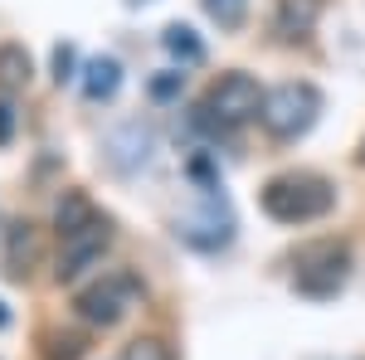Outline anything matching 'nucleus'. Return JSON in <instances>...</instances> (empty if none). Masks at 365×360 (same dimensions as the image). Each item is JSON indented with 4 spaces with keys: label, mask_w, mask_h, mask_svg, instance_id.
Segmentation results:
<instances>
[{
    "label": "nucleus",
    "mask_w": 365,
    "mask_h": 360,
    "mask_svg": "<svg viewBox=\"0 0 365 360\" xmlns=\"http://www.w3.org/2000/svg\"><path fill=\"white\" fill-rule=\"evenodd\" d=\"M331 205H336L331 180H322V175H312V170H282V175H273V180L263 185V210L278 224L322 220Z\"/></svg>",
    "instance_id": "nucleus-1"
},
{
    "label": "nucleus",
    "mask_w": 365,
    "mask_h": 360,
    "mask_svg": "<svg viewBox=\"0 0 365 360\" xmlns=\"http://www.w3.org/2000/svg\"><path fill=\"white\" fill-rule=\"evenodd\" d=\"M351 277V244L346 239H312L292 253V287L302 297H336Z\"/></svg>",
    "instance_id": "nucleus-2"
},
{
    "label": "nucleus",
    "mask_w": 365,
    "mask_h": 360,
    "mask_svg": "<svg viewBox=\"0 0 365 360\" xmlns=\"http://www.w3.org/2000/svg\"><path fill=\"white\" fill-rule=\"evenodd\" d=\"M258 108H263V93L249 73H225V78H215V88L195 108V127L200 132H234L249 117H258Z\"/></svg>",
    "instance_id": "nucleus-3"
},
{
    "label": "nucleus",
    "mask_w": 365,
    "mask_h": 360,
    "mask_svg": "<svg viewBox=\"0 0 365 360\" xmlns=\"http://www.w3.org/2000/svg\"><path fill=\"white\" fill-rule=\"evenodd\" d=\"M317 112H322V93H317L312 83H297V78H287V83H278L273 93H263L258 122L268 127V137L292 141V137H302L312 122H317Z\"/></svg>",
    "instance_id": "nucleus-4"
},
{
    "label": "nucleus",
    "mask_w": 365,
    "mask_h": 360,
    "mask_svg": "<svg viewBox=\"0 0 365 360\" xmlns=\"http://www.w3.org/2000/svg\"><path fill=\"white\" fill-rule=\"evenodd\" d=\"M175 239L190 244V249H200V253H215L234 239V210H229V200L220 195V185L200 190V205L190 215L175 220Z\"/></svg>",
    "instance_id": "nucleus-5"
},
{
    "label": "nucleus",
    "mask_w": 365,
    "mask_h": 360,
    "mask_svg": "<svg viewBox=\"0 0 365 360\" xmlns=\"http://www.w3.org/2000/svg\"><path fill=\"white\" fill-rule=\"evenodd\" d=\"M141 302V282L132 273H103L93 287L78 292V317L93 326H117Z\"/></svg>",
    "instance_id": "nucleus-6"
},
{
    "label": "nucleus",
    "mask_w": 365,
    "mask_h": 360,
    "mask_svg": "<svg viewBox=\"0 0 365 360\" xmlns=\"http://www.w3.org/2000/svg\"><path fill=\"white\" fill-rule=\"evenodd\" d=\"M113 244V220L108 215H98L93 224H83V229H73V234H63V249H58V282H73L78 273H88L98 258H103V249Z\"/></svg>",
    "instance_id": "nucleus-7"
},
{
    "label": "nucleus",
    "mask_w": 365,
    "mask_h": 360,
    "mask_svg": "<svg viewBox=\"0 0 365 360\" xmlns=\"http://www.w3.org/2000/svg\"><path fill=\"white\" fill-rule=\"evenodd\" d=\"M151 151H156V137H151L146 122H122L103 141V156H108V166L117 175H137L141 166H151Z\"/></svg>",
    "instance_id": "nucleus-8"
},
{
    "label": "nucleus",
    "mask_w": 365,
    "mask_h": 360,
    "mask_svg": "<svg viewBox=\"0 0 365 360\" xmlns=\"http://www.w3.org/2000/svg\"><path fill=\"white\" fill-rule=\"evenodd\" d=\"M117 88H122V63L113 54H98L83 63V98L88 103H108V98H117Z\"/></svg>",
    "instance_id": "nucleus-9"
},
{
    "label": "nucleus",
    "mask_w": 365,
    "mask_h": 360,
    "mask_svg": "<svg viewBox=\"0 0 365 360\" xmlns=\"http://www.w3.org/2000/svg\"><path fill=\"white\" fill-rule=\"evenodd\" d=\"M34 258H39V229L34 224H10L5 229V273L25 277Z\"/></svg>",
    "instance_id": "nucleus-10"
},
{
    "label": "nucleus",
    "mask_w": 365,
    "mask_h": 360,
    "mask_svg": "<svg viewBox=\"0 0 365 360\" xmlns=\"http://www.w3.org/2000/svg\"><path fill=\"white\" fill-rule=\"evenodd\" d=\"M312 25H317V5H312V0H278L273 29H278L282 39H307Z\"/></svg>",
    "instance_id": "nucleus-11"
},
{
    "label": "nucleus",
    "mask_w": 365,
    "mask_h": 360,
    "mask_svg": "<svg viewBox=\"0 0 365 360\" xmlns=\"http://www.w3.org/2000/svg\"><path fill=\"white\" fill-rule=\"evenodd\" d=\"M93 220H98V205H93L83 190H68L63 200H58V210H54L58 239H63V234H73V229H83V224H93Z\"/></svg>",
    "instance_id": "nucleus-12"
},
{
    "label": "nucleus",
    "mask_w": 365,
    "mask_h": 360,
    "mask_svg": "<svg viewBox=\"0 0 365 360\" xmlns=\"http://www.w3.org/2000/svg\"><path fill=\"white\" fill-rule=\"evenodd\" d=\"M161 44H166V54L175 58V63H185V68L205 63V44H200V34H195L190 25H166Z\"/></svg>",
    "instance_id": "nucleus-13"
},
{
    "label": "nucleus",
    "mask_w": 365,
    "mask_h": 360,
    "mask_svg": "<svg viewBox=\"0 0 365 360\" xmlns=\"http://www.w3.org/2000/svg\"><path fill=\"white\" fill-rule=\"evenodd\" d=\"M29 83V54L25 44H0V93Z\"/></svg>",
    "instance_id": "nucleus-14"
},
{
    "label": "nucleus",
    "mask_w": 365,
    "mask_h": 360,
    "mask_svg": "<svg viewBox=\"0 0 365 360\" xmlns=\"http://www.w3.org/2000/svg\"><path fill=\"white\" fill-rule=\"evenodd\" d=\"M205 10H210L215 25L239 29V25H244V15H249V0H205Z\"/></svg>",
    "instance_id": "nucleus-15"
},
{
    "label": "nucleus",
    "mask_w": 365,
    "mask_h": 360,
    "mask_svg": "<svg viewBox=\"0 0 365 360\" xmlns=\"http://www.w3.org/2000/svg\"><path fill=\"white\" fill-rule=\"evenodd\" d=\"M122 360H175V356H170L166 341H156V336H137V341L122 351Z\"/></svg>",
    "instance_id": "nucleus-16"
},
{
    "label": "nucleus",
    "mask_w": 365,
    "mask_h": 360,
    "mask_svg": "<svg viewBox=\"0 0 365 360\" xmlns=\"http://www.w3.org/2000/svg\"><path fill=\"white\" fill-rule=\"evenodd\" d=\"M83 356V336H44V360H78Z\"/></svg>",
    "instance_id": "nucleus-17"
},
{
    "label": "nucleus",
    "mask_w": 365,
    "mask_h": 360,
    "mask_svg": "<svg viewBox=\"0 0 365 360\" xmlns=\"http://www.w3.org/2000/svg\"><path fill=\"white\" fill-rule=\"evenodd\" d=\"M73 68H78V49L73 44H54V83L58 88L68 83V78H78Z\"/></svg>",
    "instance_id": "nucleus-18"
},
{
    "label": "nucleus",
    "mask_w": 365,
    "mask_h": 360,
    "mask_svg": "<svg viewBox=\"0 0 365 360\" xmlns=\"http://www.w3.org/2000/svg\"><path fill=\"white\" fill-rule=\"evenodd\" d=\"M180 83H185V73H156V78H151V98H156V103H166V98L180 93Z\"/></svg>",
    "instance_id": "nucleus-19"
},
{
    "label": "nucleus",
    "mask_w": 365,
    "mask_h": 360,
    "mask_svg": "<svg viewBox=\"0 0 365 360\" xmlns=\"http://www.w3.org/2000/svg\"><path fill=\"white\" fill-rule=\"evenodd\" d=\"M15 137V103L10 98H0V146Z\"/></svg>",
    "instance_id": "nucleus-20"
},
{
    "label": "nucleus",
    "mask_w": 365,
    "mask_h": 360,
    "mask_svg": "<svg viewBox=\"0 0 365 360\" xmlns=\"http://www.w3.org/2000/svg\"><path fill=\"white\" fill-rule=\"evenodd\" d=\"M5 326H10V307L0 302V331H5Z\"/></svg>",
    "instance_id": "nucleus-21"
}]
</instances>
